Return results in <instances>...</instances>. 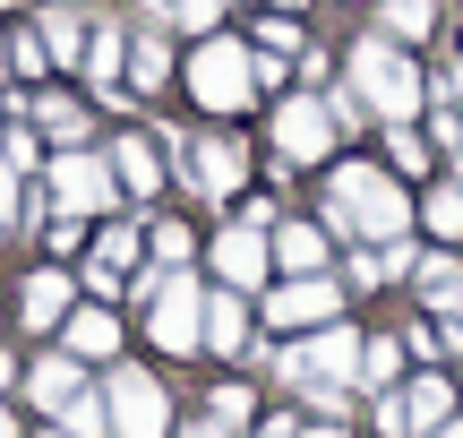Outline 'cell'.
Masks as SVG:
<instances>
[{
	"label": "cell",
	"mask_w": 463,
	"mask_h": 438,
	"mask_svg": "<svg viewBox=\"0 0 463 438\" xmlns=\"http://www.w3.org/2000/svg\"><path fill=\"white\" fill-rule=\"evenodd\" d=\"M146 9H164V0H146Z\"/></svg>",
	"instance_id": "46"
},
{
	"label": "cell",
	"mask_w": 463,
	"mask_h": 438,
	"mask_svg": "<svg viewBox=\"0 0 463 438\" xmlns=\"http://www.w3.org/2000/svg\"><path fill=\"white\" fill-rule=\"evenodd\" d=\"M52 430H69V438H112V413H103L95 387H78V395L61 405V422H52Z\"/></svg>",
	"instance_id": "24"
},
{
	"label": "cell",
	"mask_w": 463,
	"mask_h": 438,
	"mask_svg": "<svg viewBox=\"0 0 463 438\" xmlns=\"http://www.w3.org/2000/svg\"><path fill=\"white\" fill-rule=\"evenodd\" d=\"M326 147H335L326 103H317V95H283V112H275V155H283V164H317Z\"/></svg>",
	"instance_id": "8"
},
{
	"label": "cell",
	"mask_w": 463,
	"mask_h": 438,
	"mask_svg": "<svg viewBox=\"0 0 463 438\" xmlns=\"http://www.w3.org/2000/svg\"><path fill=\"white\" fill-rule=\"evenodd\" d=\"M275 9H309V0H275Z\"/></svg>",
	"instance_id": "42"
},
{
	"label": "cell",
	"mask_w": 463,
	"mask_h": 438,
	"mask_svg": "<svg viewBox=\"0 0 463 438\" xmlns=\"http://www.w3.org/2000/svg\"><path fill=\"white\" fill-rule=\"evenodd\" d=\"M438 26V0H386V34H430Z\"/></svg>",
	"instance_id": "30"
},
{
	"label": "cell",
	"mask_w": 463,
	"mask_h": 438,
	"mask_svg": "<svg viewBox=\"0 0 463 438\" xmlns=\"http://www.w3.org/2000/svg\"><path fill=\"white\" fill-rule=\"evenodd\" d=\"M103 413H112V438H164L172 430V395H164V378H146V370H112L103 378Z\"/></svg>",
	"instance_id": "5"
},
{
	"label": "cell",
	"mask_w": 463,
	"mask_h": 438,
	"mask_svg": "<svg viewBox=\"0 0 463 438\" xmlns=\"http://www.w3.org/2000/svg\"><path fill=\"white\" fill-rule=\"evenodd\" d=\"M300 438H344V430H335V422H309V430H300Z\"/></svg>",
	"instance_id": "38"
},
{
	"label": "cell",
	"mask_w": 463,
	"mask_h": 438,
	"mask_svg": "<svg viewBox=\"0 0 463 438\" xmlns=\"http://www.w3.org/2000/svg\"><path fill=\"white\" fill-rule=\"evenodd\" d=\"M86 292H95V301H103V292H120V267H103V258H86Z\"/></svg>",
	"instance_id": "36"
},
{
	"label": "cell",
	"mask_w": 463,
	"mask_h": 438,
	"mask_svg": "<svg viewBox=\"0 0 463 438\" xmlns=\"http://www.w3.org/2000/svg\"><path fill=\"white\" fill-rule=\"evenodd\" d=\"M412 275H420V301H430V309H455V301H463V267H455V250L412 258Z\"/></svg>",
	"instance_id": "19"
},
{
	"label": "cell",
	"mask_w": 463,
	"mask_h": 438,
	"mask_svg": "<svg viewBox=\"0 0 463 438\" xmlns=\"http://www.w3.org/2000/svg\"><path fill=\"white\" fill-rule=\"evenodd\" d=\"M326 120H335V129H369V103L352 95V86H335V95H326Z\"/></svg>",
	"instance_id": "32"
},
{
	"label": "cell",
	"mask_w": 463,
	"mask_h": 438,
	"mask_svg": "<svg viewBox=\"0 0 463 438\" xmlns=\"http://www.w3.org/2000/svg\"><path fill=\"white\" fill-rule=\"evenodd\" d=\"M43 438H69V430H43Z\"/></svg>",
	"instance_id": "45"
},
{
	"label": "cell",
	"mask_w": 463,
	"mask_h": 438,
	"mask_svg": "<svg viewBox=\"0 0 463 438\" xmlns=\"http://www.w3.org/2000/svg\"><path fill=\"white\" fill-rule=\"evenodd\" d=\"M395 361H403L395 336H369L361 344V395H386V387H395Z\"/></svg>",
	"instance_id": "26"
},
{
	"label": "cell",
	"mask_w": 463,
	"mask_h": 438,
	"mask_svg": "<svg viewBox=\"0 0 463 438\" xmlns=\"http://www.w3.org/2000/svg\"><path fill=\"white\" fill-rule=\"evenodd\" d=\"M335 309H344V292L326 284V275H292V284L266 301V327H283V336H300V327H335Z\"/></svg>",
	"instance_id": "9"
},
{
	"label": "cell",
	"mask_w": 463,
	"mask_h": 438,
	"mask_svg": "<svg viewBox=\"0 0 463 438\" xmlns=\"http://www.w3.org/2000/svg\"><path fill=\"white\" fill-rule=\"evenodd\" d=\"M146 336L164 344V353H198V344H206V292L189 284L181 267L155 284V301H146Z\"/></svg>",
	"instance_id": "7"
},
{
	"label": "cell",
	"mask_w": 463,
	"mask_h": 438,
	"mask_svg": "<svg viewBox=\"0 0 463 438\" xmlns=\"http://www.w3.org/2000/svg\"><path fill=\"white\" fill-rule=\"evenodd\" d=\"M181 172H189V189H206V198H232V189L249 181V155H241V138H198V147L181 155Z\"/></svg>",
	"instance_id": "10"
},
{
	"label": "cell",
	"mask_w": 463,
	"mask_h": 438,
	"mask_svg": "<svg viewBox=\"0 0 463 438\" xmlns=\"http://www.w3.org/2000/svg\"><path fill=\"white\" fill-rule=\"evenodd\" d=\"M352 95L369 103V120L412 129V112H420V69L403 61L386 34H361V43H352Z\"/></svg>",
	"instance_id": "2"
},
{
	"label": "cell",
	"mask_w": 463,
	"mask_h": 438,
	"mask_svg": "<svg viewBox=\"0 0 463 438\" xmlns=\"http://www.w3.org/2000/svg\"><path fill=\"white\" fill-rule=\"evenodd\" d=\"M52 206L61 215H103L112 224V206H120V172H112V155H95V147H61L52 155Z\"/></svg>",
	"instance_id": "3"
},
{
	"label": "cell",
	"mask_w": 463,
	"mask_h": 438,
	"mask_svg": "<svg viewBox=\"0 0 463 438\" xmlns=\"http://www.w3.org/2000/svg\"><path fill=\"white\" fill-rule=\"evenodd\" d=\"M120 353V319L103 301H86V309H69V361H112Z\"/></svg>",
	"instance_id": "15"
},
{
	"label": "cell",
	"mask_w": 463,
	"mask_h": 438,
	"mask_svg": "<svg viewBox=\"0 0 463 438\" xmlns=\"http://www.w3.org/2000/svg\"><path fill=\"white\" fill-rule=\"evenodd\" d=\"M189 86H198L206 112H241V103L258 95V61H249V43H232V34H206L198 61H189Z\"/></svg>",
	"instance_id": "4"
},
{
	"label": "cell",
	"mask_w": 463,
	"mask_h": 438,
	"mask_svg": "<svg viewBox=\"0 0 463 438\" xmlns=\"http://www.w3.org/2000/svg\"><path fill=\"white\" fill-rule=\"evenodd\" d=\"M17 319H26V336H43V327H69V275L61 267H34L26 292H17Z\"/></svg>",
	"instance_id": "12"
},
{
	"label": "cell",
	"mask_w": 463,
	"mask_h": 438,
	"mask_svg": "<svg viewBox=\"0 0 463 438\" xmlns=\"http://www.w3.org/2000/svg\"><path fill=\"white\" fill-rule=\"evenodd\" d=\"M95 258H103V267H137V258H146V241H137L129 224H103V250H95Z\"/></svg>",
	"instance_id": "31"
},
{
	"label": "cell",
	"mask_w": 463,
	"mask_h": 438,
	"mask_svg": "<svg viewBox=\"0 0 463 438\" xmlns=\"http://www.w3.org/2000/svg\"><path fill=\"white\" fill-rule=\"evenodd\" d=\"M283 378L292 387H361V336L352 327H309V344H292L283 353Z\"/></svg>",
	"instance_id": "6"
},
{
	"label": "cell",
	"mask_w": 463,
	"mask_h": 438,
	"mask_svg": "<svg viewBox=\"0 0 463 438\" xmlns=\"http://www.w3.org/2000/svg\"><path fill=\"white\" fill-rule=\"evenodd\" d=\"M0 69H17V78H43V69H52L43 34H9V43H0Z\"/></svg>",
	"instance_id": "28"
},
{
	"label": "cell",
	"mask_w": 463,
	"mask_h": 438,
	"mask_svg": "<svg viewBox=\"0 0 463 438\" xmlns=\"http://www.w3.org/2000/svg\"><path fill=\"white\" fill-rule=\"evenodd\" d=\"M206 344H215V353H241L249 344V309H241V292H215V301H206Z\"/></svg>",
	"instance_id": "20"
},
{
	"label": "cell",
	"mask_w": 463,
	"mask_h": 438,
	"mask_svg": "<svg viewBox=\"0 0 463 438\" xmlns=\"http://www.w3.org/2000/svg\"><path fill=\"white\" fill-rule=\"evenodd\" d=\"M17 112H26L34 138H52V147H86V138H95V120H86L78 95H43V103H17Z\"/></svg>",
	"instance_id": "14"
},
{
	"label": "cell",
	"mask_w": 463,
	"mask_h": 438,
	"mask_svg": "<svg viewBox=\"0 0 463 438\" xmlns=\"http://www.w3.org/2000/svg\"><path fill=\"white\" fill-rule=\"evenodd\" d=\"M403 413H412V430H438L455 413V387L447 378H412V387H403Z\"/></svg>",
	"instance_id": "23"
},
{
	"label": "cell",
	"mask_w": 463,
	"mask_h": 438,
	"mask_svg": "<svg viewBox=\"0 0 463 438\" xmlns=\"http://www.w3.org/2000/svg\"><path fill=\"white\" fill-rule=\"evenodd\" d=\"M78 387H86V361H69V353H43V361L26 370V405L52 413V422H61V405H69Z\"/></svg>",
	"instance_id": "13"
},
{
	"label": "cell",
	"mask_w": 463,
	"mask_h": 438,
	"mask_svg": "<svg viewBox=\"0 0 463 438\" xmlns=\"http://www.w3.org/2000/svg\"><path fill=\"white\" fill-rule=\"evenodd\" d=\"M455 189H463V155H455Z\"/></svg>",
	"instance_id": "43"
},
{
	"label": "cell",
	"mask_w": 463,
	"mask_h": 438,
	"mask_svg": "<svg viewBox=\"0 0 463 438\" xmlns=\"http://www.w3.org/2000/svg\"><path fill=\"white\" fill-rule=\"evenodd\" d=\"M0 438H17V422H0Z\"/></svg>",
	"instance_id": "44"
},
{
	"label": "cell",
	"mask_w": 463,
	"mask_h": 438,
	"mask_svg": "<svg viewBox=\"0 0 463 438\" xmlns=\"http://www.w3.org/2000/svg\"><path fill=\"white\" fill-rule=\"evenodd\" d=\"M430 438H463V422H438V430H430Z\"/></svg>",
	"instance_id": "41"
},
{
	"label": "cell",
	"mask_w": 463,
	"mask_h": 438,
	"mask_svg": "<svg viewBox=\"0 0 463 438\" xmlns=\"http://www.w3.org/2000/svg\"><path fill=\"white\" fill-rule=\"evenodd\" d=\"M164 78H172V52H164V34H129V86H137V95H155Z\"/></svg>",
	"instance_id": "22"
},
{
	"label": "cell",
	"mask_w": 463,
	"mask_h": 438,
	"mask_svg": "<svg viewBox=\"0 0 463 438\" xmlns=\"http://www.w3.org/2000/svg\"><path fill=\"white\" fill-rule=\"evenodd\" d=\"M249 413H258V395H249V387H241V378H223V387H215V395H206V422H215V430H241V422H249Z\"/></svg>",
	"instance_id": "27"
},
{
	"label": "cell",
	"mask_w": 463,
	"mask_h": 438,
	"mask_svg": "<svg viewBox=\"0 0 463 438\" xmlns=\"http://www.w3.org/2000/svg\"><path fill=\"white\" fill-rule=\"evenodd\" d=\"M275 258L292 275H326V241H317L309 224H275Z\"/></svg>",
	"instance_id": "21"
},
{
	"label": "cell",
	"mask_w": 463,
	"mask_h": 438,
	"mask_svg": "<svg viewBox=\"0 0 463 438\" xmlns=\"http://www.w3.org/2000/svg\"><path fill=\"white\" fill-rule=\"evenodd\" d=\"M181 438H223V430H215V422H189V430H181Z\"/></svg>",
	"instance_id": "39"
},
{
	"label": "cell",
	"mask_w": 463,
	"mask_h": 438,
	"mask_svg": "<svg viewBox=\"0 0 463 438\" xmlns=\"http://www.w3.org/2000/svg\"><path fill=\"white\" fill-rule=\"evenodd\" d=\"M69 9H78V0H69Z\"/></svg>",
	"instance_id": "48"
},
{
	"label": "cell",
	"mask_w": 463,
	"mask_h": 438,
	"mask_svg": "<svg viewBox=\"0 0 463 438\" xmlns=\"http://www.w3.org/2000/svg\"><path fill=\"white\" fill-rule=\"evenodd\" d=\"M78 69H86L95 86H112L120 69H129V34H120L112 17H95V26H86V61H78Z\"/></svg>",
	"instance_id": "17"
},
{
	"label": "cell",
	"mask_w": 463,
	"mask_h": 438,
	"mask_svg": "<svg viewBox=\"0 0 463 438\" xmlns=\"http://www.w3.org/2000/svg\"><path fill=\"white\" fill-rule=\"evenodd\" d=\"M86 26H95V17L61 0V9H43V26H34V34H43V52H52V61H86Z\"/></svg>",
	"instance_id": "18"
},
{
	"label": "cell",
	"mask_w": 463,
	"mask_h": 438,
	"mask_svg": "<svg viewBox=\"0 0 463 438\" xmlns=\"http://www.w3.org/2000/svg\"><path fill=\"white\" fill-rule=\"evenodd\" d=\"M447 344H463V301H455V327H447Z\"/></svg>",
	"instance_id": "40"
},
{
	"label": "cell",
	"mask_w": 463,
	"mask_h": 438,
	"mask_svg": "<svg viewBox=\"0 0 463 438\" xmlns=\"http://www.w3.org/2000/svg\"><path fill=\"white\" fill-rule=\"evenodd\" d=\"M438 95H463V61H455V78H438Z\"/></svg>",
	"instance_id": "37"
},
{
	"label": "cell",
	"mask_w": 463,
	"mask_h": 438,
	"mask_svg": "<svg viewBox=\"0 0 463 438\" xmlns=\"http://www.w3.org/2000/svg\"><path fill=\"white\" fill-rule=\"evenodd\" d=\"M146 250H155V267H189V258H198V241H189V224L181 215H155V233H146Z\"/></svg>",
	"instance_id": "25"
},
{
	"label": "cell",
	"mask_w": 463,
	"mask_h": 438,
	"mask_svg": "<svg viewBox=\"0 0 463 438\" xmlns=\"http://www.w3.org/2000/svg\"><path fill=\"white\" fill-rule=\"evenodd\" d=\"M430 233H438V241H463V189H455V181L430 189Z\"/></svg>",
	"instance_id": "29"
},
{
	"label": "cell",
	"mask_w": 463,
	"mask_h": 438,
	"mask_svg": "<svg viewBox=\"0 0 463 438\" xmlns=\"http://www.w3.org/2000/svg\"><path fill=\"white\" fill-rule=\"evenodd\" d=\"M326 224H335L344 241H403L412 198H403L378 164H344V172L326 181Z\"/></svg>",
	"instance_id": "1"
},
{
	"label": "cell",
	"mask_w": 463,
	"mask_h": 438,
	"mask_svg": "<svg viewBox=\"0 0 463 438\" xmlns=\"http://www.w3.org/2000/svg\"><path fill=\"white\" fill-rule=\"evenodd\" d=\"M112 172H120V198H155V189H164V155H155V138H120Z\"/></svg>",
	"instance_id": "16"
},
{
	"label": "cell",
	"mask_w": 463,
	"mask_h": 438,
	"mask_svg": "<svg viewBox=\"0 0 463 438\" xmlns=\"http://www.w3.org/2000/svg\"><path fill=\"white\" fill-rule=\"evenodd\" d=\"M215 9H223V0H164V17H181V26H215Z\"/></svg>",
	"instance_id": "33"
},
{
	"label": "cell",
	"mask_w": 463,
	"mask_h": 438,
	"mask_svg": "<svg viewBox=\"0 0 463 438\" xmlns=\"http://www.w3.org/2000/svg\"><path fill=\"white\" fill-rule=\"evenodd\" d=\"M258 52H309V43H300V26H292V17H266V34H258Z\"/></svg>",
	"instance_id": "34"
},
{
	"label": "cell",
	"mask_w": 463,
	"mask_h": 438,
	"mask_svg": "<svg viewBox=\"0 0 463 438\" xmlns=\"http://www.w3.org/2000/svg\"><path fill=\"white\" fill-rule=\"evenodd\" d=\"M386 147H395V164H403V172H420V164H430V147H420L412 129H395V138H386Z\"/></svg>",
	"instance_id": "35"
},
{
	"label": "cell",
	"mask_w": 463,
	"mask_h": 438,
	"mask_svg": "<svg viewBox=\"0 0 463 438\" xmlns=\"http://www.w3.org/2000/svg\"><path fill=\"white\" fill-rule=\"evenodd\" d=\"M0 9H17V0H0Z\"/></svg>",
	"instance_id": "47"
},
{
	"label": "cell",
	"mask_w": 463,
	"mask_h": 438,
	"mask_svg": "<svg viewBox=\"0 0 463 438\" xmlns=\"http://www.w3.org/2000/svg\"><path fill=\"white\" fill-rule=\"evenodd\" d=\"M0 233H9V224H0Z\"/></svg>",
	"instance_id": "49"
},
{
	"label": "cell",
	"mask_w": 463,
	"mask_h": 438,
	"mask_svg": "<svg viewBox=\"0 0 463 438\" xmlns=\"http://www.w3.org/2000/svg\"><path fill=\"white\" fill-rule=\"evenodd\" d=\"M266 258H275V250H266V233H258V224H223V241H215V275H223L232 292L266 284Z\"/></svg>",
	"instance_id": "11"
}]
</instances>
